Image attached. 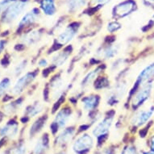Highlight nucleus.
<instances>
[{
	"label": "nucleus",
	"mask_w": 154,
	"mask_h": 154,
	"mask_svg": "<svg viewBox=\"0 0 154 154\" xmlns=\"http://www.w3.org/2000/svg\"><path fill=\"white\" fill-rule=\"evenodd\" d=\"M28 0H20L15 2L13 4H11L4 12L3 15V22L5 23H11L16 20L18 17L25 11L28 8Z\"/></svg>",
	"instance_id": "1"
},
{
	"label": "nucleus",
	"mask_w": 154,
	"mask_h": 154,
	"mask_svg": "<svg viewBox=\"0 0 154 154\" xmlns=\"http://www.w3.org/2000/svg\"><path fill=\"white\" fill-rule=\"evenodd\" d=\"M94 146V140L88 134H82L79 136L73 142V151L76 154H85L90 151Z\"/></svg>",
	"instance_id": "2"
},
{
	"label": "nucleus",
	"mask_w": 154,
	"mask_h": 154,
	"mask_svg": "<svg viewBox=\"0 0 154 154\" xmlns=\"http://www.w3.org/2000/svg\"><path fill=\"white\" fill-rule=\"evenodd\" d=\"M152 85L151 83L142 84L141 88L137 91L131 100V105L134 107H138L149 99L151 95Z\"/></svg>",
	"instance_id": "3"
},
{
	"label": "nucleus",
	"mask_w": 154,
	"mask_h": 154,
	"mask_svg": "<svg viewBox=\"0 0 154 154\" xmlns=\"http://www.w3.org/2000/svg\"><path fill=\"white\" fill-rule=\"evenodd\" d=\"M68 86L66 78L59 77L54 79L50 85V95L53 99H58Z\"/></svg>",
	"instance_id": "4"
},
{
	"label": "nucleus",
	"mask_w": 154,
	"mask_h": 154,
	"mask_svg": "<svg viewBox=\"0 0 154 154\" xmlns=\"http://www.w3.org/2000/svg\"><path fill=\"white\" fill-rule=\"evenodd\" d=\"M154 113V106H149V108L143 109L137 111L134 115L131 122L134 126H141L146 124L149 119H151Z\"/></svg>",
	"instance_id": "5"
},
{
	"label": "nucleus",
	"mask_w": 154,
	"mask_h": 154,
	"mask_svg": "<svg viewBox=\"0 0 154 154\" xmlns=\"http://www.w3.org/2000/svg\"><path fill=\"white\" fill-rule=\"evenodd\" d=\"M136 8L137 3L133 0H126L116 6L114 9V14L118 17L124 18L131 14L132 11L136 10Z\"/></svg>",
	"instance_id": "6"
},
{
	"label": "nucleus",
	"mask_w": 154,
	"mask_h": 154,
	"mask_svg": "<svg viewBox=\"0 0 154 154\" xmlns=\"http://www.w3.org/2000/svg\"><path fill=\"white\" fill-rule=\"evenodd\" d=\"M128 91V85L126 82H121L117 83L111 91L108 92V95L106 96L108 101H112V99L115 101H119L120 99H124V96L126 95Z\"/></svg>",
	"instance_id": "7"
},
{
	"label": "nucleus",
	"mask_w": 154,
	"mask_h": 154,
	"mask_svg": "<svg viewBox=\"0 0 154 154\" xmlns=\"http://www.w3.org/2000/svg\"><path fill=\"white\" fill-rule=\"evenodd\" d=\"M112 124L111 118H105L101 121L98 122L92 130V133L95 137H99L104 136L109 131Z\"/></svg>",
	"instance_id": "8"
},
{
	"label": "nucleus",
	"mask_w": 154,
	"mask_h": 154,
	"mask_svg": "<svg viewBox=\"0 0 154 154\" xmlns=\"http://www.w3.org/2000/svg\"><path fill=\"white\" fill-rule=\"evenodd\" d=\"M34 79V75L32 73H28L25 75L22 76L21 78L18 79L16 82L13 86L12 92L14 94H20L23 91V90L29 85L30 82H32Z\"/></svg>",
	"instance_id": "9"
},
{
	"label": "nucleus",
	"mask_w": 154,
	"mask_h": 154,
	"mask_svg": "<svg viewBox=\"0 0 154 154\" xmlns=\"http://www.w3.org/2000/svg\"><path fill=\"white\" fill-rule=\"evenodd\" d=\"M39 15H40L39 10L35 9V8L32 9L29 12L26 13L23 16V18L21 19V20L20 21V27H25L31 23H35V21H37Z\"/></svg>",
	"instance_id": "10"
},
{
	"label": "nucleus",
	"mask_w": 154,
	"mask_h": 154,
	"mask_svg": "<svg viewBox=\"0 0 154 154\" xmlns=\"http://www.w3.org/2000/svg\"><path fill=\"white\" fill-rule=\"evenodd\" d=\"M76 32L73 28H66L65 30H63L57 36V42L60 45H65L68 44L69 41L73 40V38L75 36Z\"/></svg>",
	"instance_id": "11"
},
{
	"label": "nucleus",
	"mask_w": 154,
	"mask_h": 154,
	"mask_svg": "<svg viewBox=\"0 0 154 154\" xmlns=\"http://www.w3.org/2000/svg\"><path fill=\"white\" fill-rule=\"evenodd\" d=\"M71 119V115L68 113L66 110H61L56 116L54 123L57 124V126L59 128H62L69 124V122Z\"/></svg>",
	"instance_id": "12"
},
{
	"label": "nucleus",
	"mask_w": 154,
	"mask_h": 154,
	"mask_svg": "<svg viewBox=\"0 0 154 154\" xmlns=\"http://www.w3.org/2000/svg\"><path fill=\"white\" fill-rule=\"evenodd\" d=\"M88 0H67L66 8L69 12H76L86 5Z\"/></svg>",
	"instance_id": "13"
},
{
	"label": "nucleus",
	"mask_w": 154,
	"mask_h": 154,
	"mask_svg": "<svg viewBox=\"0 0 154 154\" xmlns=\"http://www.w3.org/2000/svg\"><path fill=\"white\" fill-rule=\"evenodd\" d=\"M41 6L45 15L52 16L55 15L57 12V5H56L55 0H42Z\"/></svg>",
	"instance_id": "14"
},
{
	"label": "nucleus",
	"mask_w": 154,
	"mask_h": 154,
	"mask_svg": "<svg viewBox=\"0 0 154 154\" xmlns=\"http://www.w3.org/2000/svg\"><path fill=\"white\" fill-rule=\"evenodd\" d=\"M18 124L15 123L8 124L6 126L1 128L0 130V136L1 137H8L10 138H13L17 136L18 134Z\"/></svg>",
	"instance_id": "15"
},
{
	"label": "nucleus",
	"mask_w": 154,
	"mask_h": 154,
	"mask_svg": "<svg viewBox=\"0 0 154 154\" xmlns=\"http://www.w3.org/2000/svg\"><path fill=\"white\" fill-rule=\"evenodd\" d=\"M74 130L70 128L65 129L61 131V133L59 134L57 139V144L58 145H65L67 143L70 141L72 138H73V135H74Z\"/></svg>",
	"instance_id": "16"
},
{
	"label": "nucleus",
	"mask_w": 154,
	"mask_h": 154,
	"mask_svg": "<svg viewBox=\"0 0 154 154\" xmlns=\"http://www.w3.org/2000/svg\"><path fill=\"white\" fill-rule=\"evenodd\" d=\"M154 76V63L149 65L144 68L143 70L140 72L139 77H138V80H139L141 83H146L147 81H149V79H151Z\"/></svg>",
	"instance_id": "17"
},
{
	"label": "nucleus",
	"mask_w": 154,
	"mask_h": 154,
	"mask_svg": "<svg viewBox=\"0 0 154 154\" xmlns=\"http://www.w3.org/2000/svg\"><path fill=\"white\" fill-rule=\"evenodd\" d=\"M119 48L117 45H111L106 47V48L103 49L100 56L104 59L113 58L115 56H116L119 53Z\"/></svg>",
	"instance_id": "18"
},
{
	"label": "nucleus",
	"mask_w": 154,
	"mask_h": 154,
	"mask_svg": "<svg viewBox=\"0 0 154 154\" xmlns=\"http://www.w3.org/2000/svg\"><path fill=\"white\" fill-rule=\"evenodd\" d=\"M69 60V53H65L64 51L56 53L52 58V63L57 67L64 66Z\"/></svg>",
	"instance_id": "19"
},
{
	"label": "nucleus",
	"mask_w": 154,
	"mask_h": 154,
	"mask_svg": "<svg viewBox=\"0 0 154 154\" xmlns=\"http://www.w3.org/2000/svg\"><path fill=\"white\" fill-rule=\"evenodd\" d=\"M97 103V97L94 95L87 96L82 100V105L84 111H89L95 106Z\"/></svg>",
	"instance_id": "20"
},
{
	"label": "nucleus",
	"mask_w": 154,
	"mask_h": 154,
	"mask_svg": "<svg viewBox=\"0 0 154 154\" xmlns=\"http://www.w3.org/2000/svg\"><path fill=\"white\" fill-rule=\"evenodd\" d=\"M47 149V140L45 138L41 137L35 144L32 149V154H42Z\"/></svg>",
	"instance_id": "21"
},
{
	"label": "nucleus",
	"mask_w": 154,
	"mask_h": 154,
	"mask_svg": "<svg viewBox=\"0 0 154 154\" xmlns=\"http://www.w3.org/2000/svg\"><path fill=\"white\" fill-rule=\"evenodd\" d=\"M41 34L39 31H32L24 35L23 42L27 45H32V44L37 42L41 39Z\"/></svg>",
	"instance_id": "22"
},
{
	"label": "nucleus",
	"mask_w": 154,
	"mask_h": 154,
	"mask_svg": "<svg viewBox=\"0 0 154 154\" xmlns=\"http://www.w3.org/2000/svg\"><path fill=\"white\" fill-rule=\"evenodd\" d=\"M98 73H99V71L97 69H94V70H91V72H89L87 74H86V76L82 79V81L81 82L82 87H83V88L88 87L93 82L94 80L95 79Z\"/></svg>",
	"instance_id": "23"
},
{
	"label": "nucleus",
	"mask_w": 154,
	"mask_h": 154,
	"mask_svg": "<svg viewBox=\"0 0 154 154\" xmlns=\"http://www.w3.org/2000/svg\"><path fill=\"white\" fill-rule=\"evenodd\" d=\"M44 108L43 104L41 103H35L34 105L31 106L30 109L28 110V116L29 117H35L37 115L42 112Z\"/></svg>",
	"instance_id": "24"
},
{
	"label": "nucleus",
	"mask_w": 154,
	"mask_h": 154,
	"mask_svg": "<svg viewBox=\"0 0 154 154\" xmlns=\"http://www.w3.org/2000/svg\"><path fill=\"white\" fill-rule=\"evenodd\" d=\"M9 86H10V80L8 79H3V81L0 82V97L5 93Z\"/></svg>",
	"instance_id": "25"
},
{
	"label": "nucleus",
	"mask_w": 154,
	"mask_h": 154,
	"mask_svg": "<svg viewBox=\"0 0 154 154\" xmlns=\"http://www.w3.org/2000/svg\"><path fill=\"white\" fill-rule=\"evenodd\" d=\"M26 66H27V61H22L18 64V66L15 69V75H19L20 73H22L24 68L26 67Z\"/></svg>",
	"instance_id": "26"
},
{
	"label": "nucleus",
	"mask_w": 154,
	"mask_h": 154,
	"mask_svg": "<svg viewBox=\"0 0 154 154\" xmlns=\"http://www.w3.org/2000/svg\"><path fill=\"white\" fill-rule=\"evenodd\" d=\"M25 152L26 146L23 144H20L11 151V154H25Z\"/></svg>",
	"instance_id": "27"
},
{
	"label": "nucleus",
	"mask_w": 154,
	"mask_h": 154,
	"mask_svg": "<svg viewBox=\"0 0 154 154\" xmlns=\"http://www.w3.org/2000/svg\"><path fill=\"white\" fill-rule=\"evenodd\" d=\"M15 0H1L0 1V13L5 11Z\"/></svg>",
	"instance_id": "28"
},
{
	"label": "nucleus",
	"mask_w": 154,
	"mask_h": 154,
	"mask_svg": "<svg viewBox=\"0 0 154 154\" xmlns=\"http://www.w3.org/2000/svg\"><path fill=\"white\" fill-rule=\"evenodd\" d=\"M120 154H137L136 149L132 146H127L123 149Z\"/></svg>",
	"instance_id": "29"
},
{
	"label": "nucleus",
	"mask_w": 154,
	"mask_h": 154,
	"mask_svg": "<svg viewBox=\"0 0 154 154\" xmlns=\"http://www.w3.org/2000/svg\"><path fill=\"white\" fill-rule=\"evenodd\" d=\"M119 24L118 23H116V22H111V23H110L108 24V27H107V30L109 31V32H115V31L118 30L119 28Z\"/></svg>",
	"instance_id": "30"
},
{
	"label": "nucleus",
	"mask_w": 154,
	"mask_h": 154,
	"mask_svg": "<svg viewBox=\"0 0 154 154\" xmlns=\"http://www.w3.org/2000/svg\"><path fill=\"white\" fill-rule=\"evenodd\" d=\"M111 0H92V4L94 6H99V7H102L107 4Z\"/></svg>",
	"instance_id": "31"
},
{
	"label": "nucleus",
	"mask_w": 154,
	"mask_h": 154,
	"mask_svg": "<svg viewBox=\"0 0 154 154\" xmlns=\"http://www.w3.org/2000/svg\"><path fill=\"white\" fill-rule=\"evenodd\" d=\"M143 3L149 8H154V0H143Z\"/></svg>",
	"instance_id": "32"
},
{
	"label": "nucleus",
	"mask_w": 154,
	"mask_h": 154,
	"mask_svg": "<svg viewBox=\"0 0 154 154\" xmlns=\"http://www.w3.org/2000/svg\"><path fill=\"white\" fill-rule=\"evenodd\" d=\"M48 60L45 58H42L39 61V66H41V67H46V66H48Z\"/></svg>",
	"instance_id": "33"
},
{
	"label": "nucleus",
	"mask_w": 154,
	"mask_h": 154,
	"mask_svg": "<svg viewBox=\"0 0 154 154\" xmlns=\"http://www.w3.org/2000/svg\"><path fill=\"white\" fill-rule=\"evenodd\" d=\"M150 148H151L152 151H154V137H152L150 140Z\"/></svg>",
	"instance_id": "34"
},
{
	"label": "nucleus",
	"mask_w": 154,
	"mask_h": 154,
	"mask_svg": "<svg viewBox=\"0 0 154 154\" xmlns=\"http://www.w3.org/2000/svg\"><path fill=\"white\" fill-rule=\"evenodd\" d=\"M99 154H111V152H110V150H103Z\"/></svg>",
	"instance_id": "35"
},
{
	"label": "nucleus",
	"mask_w": 154,
	"mask_h": 154,
	"mask_svg": "<svg viewBox=\"0 0 154 154\" xmlns=\"http://www.w3.org/2000/svg\"><path fill=\"white\" fill-rule=\"evenodd\" d=\"M3 41H0V52L2 51V49L3 48Z\"/></svg>",
	"instance_id": "36"
},
{
	"label": "nucleus",
	"mask_w": 154,
	"mask_h": 154,
	"mask_svg": "<svg viewBox=\"0 0 154 154\" xmlns=\"http://www.w3.org/2000/svg\"><path fill=\"white\" fill-rule=\"evenodd\" d=\"M142 153H143V154H154V151H151V152H143Z\"/></svg>",
	"instance_id": "37"
},
{
	"label": "nucleus",
	"mask_w": 154,
	"mask_h": 154,
	"mask_svg": "<svg viewBox=\"0 0 154 154\" xmlns=\"http://www.w3.org/2000/svg\"><path fill=\"white\" fill-rule=\"evenodd\" d=\"M59 154H64V153H59Z\"/></svg>",
	"instance_id": "38"
}]
</instances>
